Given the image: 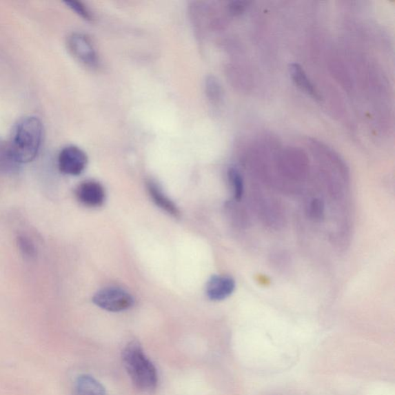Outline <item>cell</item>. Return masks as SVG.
<instances>
[{
    "label": "cell",
    "mask_w": 395,
    "mask_h": 395,
    "mask_svg": "<svg viewBox=\"0 0 395 395\" xmlns=\"http://www.w3.org/2000/svg\"><path fill=\"white\" fill-rule=\"evenodd\" d=\"M43 128L34 116L25 117L12 129L8 143L12 157L19 165L34 161L41 150Z\"/></svg>",
    "instance_id": "1"
},
{
    "label": "cell",
    "mask_w": 395,
    "mask_h": 395,
    "mask_svg": "<svg viewBox=\"0 0 395 395\" xmlns=\"http://www.w3.org/2000/svg\"><path fill=\"white\" fill-rule=\"evenodd\" d=\"M123 361L129 376L139 389L152 392L158 384V373L139 343L132 342L123 352Z\"/></svg>",
    "instance_id": "2"
},
{
    "label": "cell",
    "mask_w": 395,
    "mask_h": 395,
    "mask_svg": "<svg viewBox=\"0 0 395 395\" xmlns=\"http://www.w3.org/2000/svg\"><path fill=\"white\" fill-rule=\"evenodd\" d=\"M97 306L110 312H121L134 305L133 296L125 290L109 287L101 290L93 297Z\"/></svg>",
    "instance_id": "3"
},
{
    "label": "cell",
    "mask_w": 395,
    "mask_h": 395,
    "mask_svg": "<svg viewBox=\"0 0 395 395\" xmlns=\"http://www.w3.org/2000/svg\"><path fill=\"white\" fill-rule=\"evenodd\" d=\"M71 54L83 65L90 68L99 66V57L92 40L85 34L74 33L68 38Z\"/></svg>",
    "instance_id": "4"
},
{
    "label": "cell",
    "mask_w": 395,
    "mask_h": 395,
    "mask_svg": "<svg viewBox=\"0 0 395 395\" xmlns=\"http://www.w3.org/2000/svg\"><path fill=\"white\" fill-rule=\"evenodd\" d=\"M88 163L87 154L74 145L63 148L58 156L60 171L69 176H79L85 170Z\"/></svg>",
    "instance_id": "5"
},
{
    "label": "cell",
    "mask_w": 395,
    "mask_h": 395,
    "mask_svg": "<svg viewBox=\"0 0 395 395\" xmlns=\"http://www.w3.org/2000/svg\"><path fill=\"white\" fill-rule=\"evenodd\" d=\"M79 202L88 207H99L105 203L106 195L103 187L95 181L81 183L76 190Z\"/></svg>",
    "instance_id": "6"
},
{
    "label": "cell",
    "mask_w": 395,
    "mask_h": 395,
    "mask_svg": "<svg viewBox=\"0 0 395 395\" xmlns=\"http://www.w3.org/2000/svg\"><path fill=\"white\" fill-rule=\"evenodd\" d=\"M235 281L226 276H214L211 278L206 286V294L213 301L226 299L234 292Z\"/></svg>",
    "instance_id": "7"
},
{
    "label": "cell",
    "mask_w": 395,
    "mask_h": 395,
    "mask_svg": "<svg viewBox=\"0 0 395 395\" xmlns=\"http://www.w3.org/2000/svg\"><path fill=\"white\" fill-rule=\"evenodd\" d=\"M147 186L149 194H150L155 204L168 212V214L176 218L179 217L180 212L178 207L165 195L156 183L150 181H148Z\"/></svg>",
    "instance_id": "8"
},
{
    "label": "cell",
    "mask_w": 395,
    "mask_h": 395,
    "mask_svg": "<svg viewBox=\"0 0 395 395\" xmlns=\"http://www.w3.org/2000/svg\"><path fill=\"white\" fill-rule=\"evenodd\" d=\"M75 395H106L105 387L92 376L81 375L75 383Z\"/></svg>",
    "instance_id": "9"
},
{
    "label": "cell",
    "mask_w": 395,
    "mask_h": 395,
    "mask_svg": "<svg viewBox=\"0 0 395 395\" xmlns=\"http://www.w3.org/2000/svg\"><path fill=\"white\" fill-rule=\"evenodd\" d=\"M290 72L296 85L299 86L304 92H306L310 96L314 97L316 99H320L321 96L313 83L309 80L305 71L301 68L300 64L291 63L290 65Z\"/></svg>",
    "instance_id": "10"
},
{
    "label": "cell",
    "mask_w": 395,
    "mask_h": 395,
    "mask_svg": "<svg viewBox=\"0 0 395 395\" xmlns=\"http://www.w3.org/2000/svg\"><path fill=\"white\" fill-rule=\"evenodd\" d=\"M18 167L19 164L12 157L8 143L0 141V172H14Z\"/></svg>",
    "instance_id": "11"
},
{
    "label": "cell",
    "mask_w": 395,
    "mask_h": 395,
    "mask_svg": "<svg viewBox=\"0 0 395 395\" xmlns=\"http://www.w3.org/2000/svg\"><path fill=\"white\" fill-rule=\"evenodd\" d=\"M228 179L234 198L236 200H241L244 192V183L242 174L236 168H230L228 171Z\"/></svg>",
    "instance_id": "12"
},
{
    "label": "cell",
    "mask_w": 395,
    "mask_h": 395,
    "mask_svg": "<svg viewBox=\"0 0 395 395\" xmlns=\"http://www.w3.org/2000/svg\"><path fill=\"white\" fill-rule=\"evenodd\" d=\"M205 90L207 97L213 102L221 99L222 88L214 77H209L205 81Z\"/></svg>",
    "instance_id": "13"
},
{
    "label": "cell",
    "mask_w": 395,
    "mask_h": 395,
    "mask_svg": "<svg viewBox=\"0 0 395 395\" xmlns=\"http://www.w3.org/2000/svg\"><path fill=\"white\" fill-rule=\"evenodd\" d=\"M17 244L19 250L21 251L23 256L32 259L37 256V250L33 242L25 236H19L17 238Z\"/></svg>",
    "instance_id": "14"
},
{
    "label": "cell",
    "mask_w": 395,
    "mask_h": 395,
    "mask_svg": "<svg viewBox=\"0 0 395 395\" xmlns=\"http://www.w3.org/2000/svg\"><path fill=\"white\" fill-rule=\"evenodd\" d=\"M309 216L313 219H321L325 213V204L320 199H313L307 206Z\"/></svg>",
    "instance_id": "15"
},
{
    "label": "cell",
    "mask_w": 395,
    "mask_h": 395,
    "mask_svg": "<svg viewBox=\"0 0 395 395\" xmlns=\"http://www.w3.org/2000/svg\"><path fill=\"white\" fill-rule=\"evenodd\" d=\"M68 8L72 10L76 14L86 21H92L93 16L92 12L89 11L87 6L79 1H66L64 2Z\"/></svg>",
    "instance_id": "16"
},
{
    "label": "cell",
    "mask_w": 395,
    "mask_h": 395,
    "mask_svg": "<svg viewBox=\"0 0 395 395\" xmlns=\"http://www.w3.org/2000/svg\"><path fill=\"white\" fill-rule=\"evenodd\" d=\"M245 8V3L244 2H233L230 5V10L234 14L242 12Z\"/></svg>",
    "instance_id": "17"
}]
</instances>
